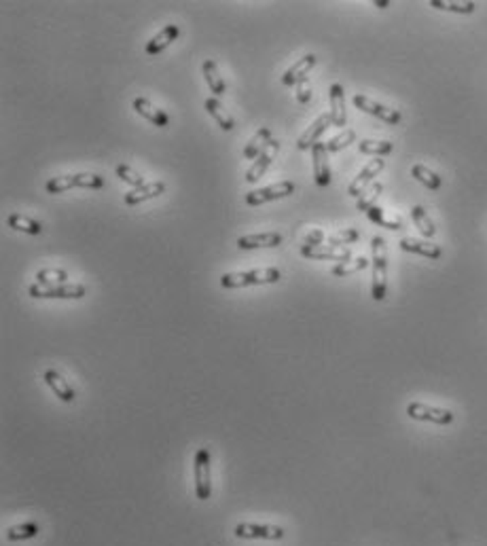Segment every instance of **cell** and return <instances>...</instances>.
<instances>
[{
    "label": "cell",
    "mask_w": 487,
    "mask_h": 546,
    "mask_svg": "<svg viewBox=\"0 0 487 546\" xmlns=\"http://www.w3.org/2000/svg\"><path fill=\"white\" fill-rule=\"evenodd\" d=\"M371 252H373V284H371V297L373 301H384L388 291V250L386 240L375 235L371 240Z\"/></svg>",
    "instance_id": "1"
},
{
    "label": "cell",
    "mask_w": 487,
    "mask_h": 546,
    "mask_svg": "<svg viewBox=\"0 0 487 546\" xmlns=\"http://www.w3.org/2000/svg\"><path fill=\"white\" fill-rule=\"evenodd\" d=\"M282 273L276 267L267 269H250V271H236V273H225L220 277V286L227 291L234 288H246V286H263V284H276L280 282Z\"/></svg>",
    "instance_id": "2"
},
{
    "label": "cell",
    "mask_w": 487,
    "mask_h": 546,
    "mask_svg": "<svg viewBox=\"0 0 487 546\" xmlns=\"http://www.w3.org/2000/svg\"><path fill=\"white\" fill-rule=\"evenodd\" d=\"M193 479H195V498L210 500L212 498V474H210V451L208 447H199L193 457Z\"/></svg>",
    "instance_id": "3"
},
{
    "label": "cell",
    "mask_w": 487,
    "mask_h": 546,
    "mask_svg": "<svg viewBox=\"0 0 487 546\" xmlns=\"http://www.w3.org/2000/svg\"><path fill=\"white\" fill-rule=\"evenodd\" d=\"M104 176L100 174H68L57 176L47 182V193H66L68 189H102Z\"/></svg>",
    "instance_id": "4"
},
{
    "label": "cell",
    "mask_w": 487,
    "mask_h": 546,
    "mask_svg": "<svg viewBox=\"0 0 487 546\" xmlns=\"http://www.w3.org/2000/svg\"><path fill=\"white\" fill-rule=\"evenodd\" d=\"M28 293H30L32 299H83L87 295V288L83 284H60V286L32 284Z\"/></svg>",
    "instance_id": "5"
},
{
    "label": "cell",
    "mask_w": 487,
    "mask_h": 546,
    "mask_svg": "<svg viewBox=\"0 0 487 546\" xmlns=\"http://www.w3.org/2000/svg\"><path fill=\"white\" fill-rule=\"evenodd\" d=\"M293 193H295V185L291 180H282V182H276V185H269V187L246 193V204L248 206H261V204H267V201L291 197Z\"/></svg>",
    "instance_id": "6"
},
{
    "label": "cell",
    "mask_w": 487,
    "mask_h": 546,
    "mask_svg": "<svg viewBox=\"0 0 487 546\" xmlns=\"http://www.w3.org/2000/svg\"><path fill=\"white\" fill-rule=\"evenodd\" d=\"M407 415L417 421H431L437 426H449L453 421V413L449 409H439L424 405V402H409L407 405Z\"/></svg>",
    "instance_id": "7"
},
{
    "label": "cell",
    "mask_w": 487,
    "mask_h": 546,
    "mask_svg": "<svg viewBox=\"0 0 487 546\" xmlns=\"http://www.w3.org/2000/svg\"><path fill=\"white\" fill-rule=\"evenodd\" d=\"M354 106L360 108L366 114H373V117H377V119H382V121H386L390 125H396V123H400V119H403L396 108H388V106H384V104H380L375 100H371L366 96H360V94L354 96Z\"/></svg>",
    "instance_id": "8"
},
{
    "label": "cell",
    "mask_w": 487,
    "mask_h": 546,
    "mask_svg": "<svg viewBox=\"0 0 487 546\" xmlns=\"http://www.w3.org/2000/svg\"><path fill=\"white\" fill-rule=\"evenodd\" d=\"M234 534L244 540H282L284 529L280 525H256V523H238Z\"/></svg>",
    "instance_id": "9"
},
{
    "label": "cell",
    "mask_w": 487,
    "mask_h": 546,
    "mask_svg": "<svg viewBox=\"0 0 487 546\" xmlns=\"http://www.w3.org/2000/svg\"><path fill=\"white\" fill-rule=\"evenodd\" d=\"M384 165H386V161L382 159V157H375L373 161H369L360 171H358V176L350 182V187H348V193L352 195V197H360L369 187H371V182L375 180V176L380 174V171L384 169Z\"/></svg>",
    "instance_id": "10"
},
{
    "label": "cell",
    "mask_w": 487,
    "mask_h": 546,
    "mask_svg": "<svg viewBox=\"0 0 487 546\" xmlns=\"http://www.w3.org/2000/svg\"><path fill=\"white\" fill-rule=\"evenodd\" d=\"M301 256L309 261H352V252L348 248H333V246H301Z\"/></svg>",
    "instance_id": "11"
},
{
    "label": "cell",
    "mask_w": 487,
    "mask_h": 546,
    "mask_svg": "<svg viewBox=\"0 0 487 546\" xmlns=\"http://www.w3.org/2000/svg\"><path fill=\"white\" fill-rule=\"evenodd\" d=\"M278 151H280V142H278V140H271L269 145H267V149H265L259 157H256V161L252 163V167L246 171V182L254 185L259 178H263V176H265V171L269 169V165L273 163Z\"/></svg>",
    "instance_id": "12"
},
{
    "label": "cell",
    "mask_w": 487,
    "mask_h": 546,
    "mask_svg": "<svg viewBox=\"0 0 487 546\" xmlns=\"http://www.w3.org/2000/svg\"><path fill=\"white\" fill-rule=\"evenodd\" d=\"M311 163H313V178H316L318 187H329L331 185V165H329V151L327 145L318 142L311 149Z\"/></svg>",
    "instance_id": "13"
},
{
    "label": "cell",
    "mask_w": 487,
    "mask_h": 546,
    "mask_svg": "<svg viewBox=\"0 0 487 546\" xmlns=\"http://www.w3.org/2000/svg\"><path fill=\"white\" fill-rule=\"evenodd\" d=\"M329 102H331V121L335 127H343L348 121V114H346V92L339 83H333L331 90H329Z\"/></svg>",
    "instance_id": "14"
},
{
    "label": "cell",
    "mask_w": 487,
    "mask_h": 546,
    "mask_svg": "<svg viewBox=\"0 0 487 546\" xmlns=\"http://www.w3.org/2000/svg\"><path fill=\"white\" fill-rule=\"evenodd\" d=\"M313 66H316V55H313V53L303 55L299 62H295L289 70L284 72L282 83L286 85V87H291V85H299V83L307 81V74L311 72Z\"/></svg>",
    "instance_id": "15"
},
{
    "label": "cell",
    "mask_w": 487,
    "mask_h": 546,
    "mask_svg": "<svg viewBox=\"0 0 487 546\" xmlns=\"http://www.w3.org/2000/svg\"><path fill=\"white\" fill-rule=\"evenodd\" d=\"M333 125V121H331V114L327 112V114H320V117L313 121L309 127H307V132L299 138V142H297V147L301 149V151H307V149H313L318 145V140H320V136L329 129Z\"/></svg>",
    "instance_id": "16"
},
{
    "label": "cell",
    "mask_w": 487,
    "mask_h": 546,
    "mask_svg": "<svg viewBox=\"0 0 487 546\" xmlns=\"http://www.w3.org/2000/svg\"><path fill=\"white\" fill-rule=\"evenodd\" d=\"M132 106H134V110L140 114V117H145L155 127H167L169 125V117H167V114L161 108L153 106L147 98H136L132 102Z\"/></svg>",
    "instance_id": "17"
},
{
    "label": "cell",
    "mask_w": 487,
    "mask_h": 546,
    "mask_svg": "<svg viewBox=\"0 0 487 546\" xmlns=\"http://www.w3.org/2000/svg\"><path fill=\"white\" fill-rule=\"evenodd\" d=\"M282 244V233L269 231V233H254L244 235L238 240L240 250H256V248H278Z\"/></svg>",
    "instance_id": "18"
},
{
    "label": "cell",
    "mask_w": 487,
    "mask_h": 546,
    "mask_svg": "<svg viewBox=\"0 0 487 546\" xmlns=\"http://www.w3.org/2000/svg\"><path fill=\"white\" fill-rule=\"evenodd\" d=\"M45 384L51 388V392H53L57 398H60L62 402H74V398H76L74 390L70 388V384H68L57 370L49 368V370L45 372Z\"/></svg>",
    "instance_id": "19"
},
{
    "label": "cell",
    "mask_w": 487,
    "mask_h": 546,
    "mask_svg": "<svg viewBox=\"0 0 487 546\" xmlns=\"http://www.w3.org/2000/svg\"><path fill=\"white\" fill-rule=\"evenodd\" d=\"M178 34H180L178 25H174V23L165 25L161 32H157V34L147 43V53H149V55H159L161 51H165L172 43H174V41L178 39Z\"/></svg>",
    "instance_id": "20"
},
{
    "label": "cell",
    "mask_w": 487,
    "mask_h": 546,
    "mask_svg": "<svg viewBox=\"0 0 487 546\" xmlns=\"http://www.w3.org/2000/svg\"><path fill=\"white\" fill-rule=\"evenodd\" d=\"M163 191H165V185H163L161 180L149 182V185H145V187L134 189L132 193H127V195H125V204H127V206H140V204H145V201H149V199L159 197Z\"/></svg>",
    "instance_id": "21"
},
{
    "label": "cell",
    "mask_w": 487,
    "mask_h": 546,
    "mask_svg": "<svg viewBox=\"0 0 487 546\" xmlns=\"http://www.w3.org/2000/svg\"><path fill=\"white\" fill-rule=\"evenodd\" d=\"M400 250L413 252V254H419V256H426V258H441L443 256V250L437 244L413 240V238H403V240H400Z\"/></svg>",
    "instance_id": "22"
},
{
    "label": "cell",
    "mask_w": 487,
    "mask_h": 546,
    "mask_svg": "<svg viewBox=\"0 0 487 546\" xmlns=\"http://www.w3.org/2000/svg\"><path fill=\"white\" fill-rule=\"evenodd\" d=\"M271 140H273L271 129H269V127H261L259 132H256V134L250 138L248 145L244 147V159H256V157H259V155L267 149V145H269Z\"/></svg>",
    "instance_id": "23"
},
{
    "label": "cell",
    "mask_w": 487,
    "mask_h": 546,
    "mask_svg": "<svg viewBox=\"0 0 487 546\" xmlns=\"http://www.w3.org/2000/svg\"><path fill=\"white\" fill-rule=\"evenodd\" d=\"M202 72H204L206 85H208L210 92H212L216 98H218V96H222V94L227 92L225 78H222V74H220V70H218V66H216V62H214V60H206V62L202 64Z\"/></svg>",
    "instance_id": "24"
},
{
    "label": "cell",
    "mask_w": 487,
    "mask_h": 546,
    "mask_svg": "<svg viewBox=\"0 0 487 546\" xmlns=\"http://www.w3.org/2000/svg\"><path fill=\"white\" fill-rule=\"evenodd\" d=\"M204 108L208 110V114H210V117L218 123V127H220L222 132H231V129H234V125H236V123H234V117L222 108V104H220L216 98H208L206 104H204Z\"/></svg>",
    "instance_id": "25"
},
{
    "label": "cell",
    "mask_w": 487,
    "mask_h": 546,
    "mask_svg": "<svg viewBox=\"0 0 487 546\" xmlns=\"http://www.w3.org/2000/svg\"><path fill=\"white\" fill-rule=\"evenodd\" d=\"M411 176L417 180V182H422L426 189H431V191H439L441 187H443V180H441V176L439 174H435L433 169H428L426 165H422V163H415L413 167H411Z\"/></svg>",
    "instance_id": "26"
},
{
    "label": "cell",
    "mask_w": 487,
    "mask_h": 546,
    "mask_svg": "<svg viewBox=\"0 0 487 546\" xmlns=\"http://www.w3.org/2000/svg\"><path fill=\"white\" fill-rule=\"evenodd\" d=\"M7 224L15 231H21V233H28V235H39L43 231V224L39 220H32L23 214H9L7 218Z\"/></svg>",
    "instance_id": "27"
},
{
    "label": "cell",
    "mask_w": 487,
    "mask_h": 546,
    "mask_svg": "<svg viewBox=\"0 0 487 546\" xmlns=\"http://www.w3.org/2000/svg\"><path fill=\"white\" fill-rule=\"evenodd\" d=\"M366 216H369L371 222H375V224H380L384 229H390V231H398V229H403V220H400L398 216H388V212L384 208H380V206L371 208L366 212Z\"/></svg>",
    "instance_id": "28"
},
{
    "label": "cell",
    "mask_w": 487,
    "mask_h": 546,
    "mask_svg": "<svg viewBox=\"0 0 487 546\" xmlns=\"http://www.w3.org/2000/svg\"><path fill=\"white\" fill-rule=\"evenodd\" d=\"M41 534V525L34 523V521H25V523H19V525H13L9 532H7V540L9 542H23V540H32Z\"/></svg>",
    "instance_id": "29"
},
{
    "label": "cell",
    "mask_w": 487,
    "mask_h": 546,
    "mask_svg": "<svg viewBox=\"0 0 487 546\" xmlns=\"http://www.w3.org/2000/svg\"><path fill=\"white\" fill-rule=\"evenodd\" d=\"M358 151L362 155H373V157H386L394 151V145L388 140H362L358 142Z\"/></svg>",
    "instance_id": "30"
},
{
    "label": "cell",
    "mask_w": 487,
    "mask_h": 546,
    "mask_svg": "<svg viewBox=\"0 0 487 546\" xmlns=\"http://www.w3.org/2000/svg\"><path fill=\"white\" fill-rule=\"evenodd\" d=\"M411 218H413L415 227L419 229V233H422L424 238H433V235L437 233L435 222L431 220V216H428V212H426L422 206H413V208H411Z\"/></svg>",
    "instance_id": "31"
},
{
    "label": "cell",
    "mask_w": 487,
    "mask_h": 546,
    "mask_svg": "<svg viewBox=\"0 0 487 546\" xmlns=\"http://www.w3.org/2000/svg\"><path fill=\"white\" fill-rule=\"evenodd\" d=\"M369 267V258L364 256H358V258H352V261H346V263H339L331 269L333 275L337 277H346V275H352V273H358V271H364Z\"/></svg>",
    "instance_id": "32"
},
{
    "label": "cell",
    "mask_w": 487,
    "mask_h": 546,
    "mask_svg": "<svg viewBox=\"0 0 487 546\" xmlns=\"http://www.w3.org/2000/svg\"><path fill=\"white\" fill-rule=\"evenodd\" d=\"M382 191H384V185L382 182H373L371 185L360 197H358V204H356V208L360 210V212H369L371 208H375V201L380 199V195H382Z\"/></svg>",
    "instance_id": "33"
},
{
    "label": "cell",
    "mask_w": 487,
    "mask_h": 546,
    "mask_svg": "<svg viewBox=\"0 0 487 546\" xmlns=\"http://www.w3.org/2000/svg\"><path fill=\"white\" fill-rule=\"evenodd\" d=\"M37 284L41 286H60L68 284V273L64 269H41L37 273Z\"/></svg>",
    "instance_id": "34"
},
{
    "label": "cell",
    "mask_w": 487,
    "mask_h": 546,
    "mask_svg": "<svg viewBox=\"0 0 487 546\" xmlns=\"http://www.w3.org/2000/svg\"><path fill=\"white\" fill-rule=\"evenodd\" d=\"M431 7L439 9V11H451V13H460V15H468L477 9L475 3H447V0H431Z\"/></svg>",
    "instance_id": "35"
},
{
    "label": "cell",
    "mask_w": 487,
    "mask_h": 546,
    "mask_svg": "<svg viewBox=\"0 0 487 546\" xmlns=\"http://www.w3.org/2000/svg\"><path fill=\"white\" fill-rule=\"evenodd\" d=\"M352 142H356V132L354 129H346V132H341L339 136H335V138H331L327 142V151L329 153H337L341 149H348Z\"/></svg>",
    "instance_id": "36"
},
{
    "label": "cell",
    "mask_w": 487,
    "mask_h": 546,
    "mask_svg": "<svg viewBox=\"0 0 487 546\" xmlns=\"http://www.w3.org/2000/svg\"><path fill=\"white\" fill-rule=\"evenodd\" d=\"M358 238H360L358 229H343V231H337V233L329 235V246L341 248L343 244H354V242H358Z\"/></svg>",
    "instance_id": "37"
},
{
    "label": "cell",
    "mask_w": 487,
    "mask_h": 546,
    "mask_svg": "<svg viewBox=\"0 0 487 546\" xmlns=\"http://www.w3.org/2000/svg\"><path fill=\"white\" fill-rule=\"evenodd\" d=\"M117 176L123 180V182H127V185H132V187H136V189H140V187H145L147 182H145V178H142L138 171H134L129 165H117Z\"/></svg>",
    "instance_id": "38"
},
{
    "label": "cell",
    "mask_w": 487,
    "mask_h": 546,
    "mask_svg": "<svg viewBox=\"0 0 487 546\" xmlns=\"http://www.w3.org/2000/svg\"><path fill=\"white\" fill-rule=\"evenodd\" d=\"M324 242V231L322 229H311L305 235V246H322Z\"/></svg>",
    "instance_id": "39"
},
{
    "label": "cell",
    "mask_w": 487,
    "mask_h": 546,
    "mask_svg": "<svg viewBox=\"0 0 487 546\" xmlns=\"http://www.w3.org/2000/svg\"><path fill=\"white\" fill-rule=\"evenodd\" d=\"M297 102L299 104H307L309 100H311V90H309V83L307 81H303V83H299L297 85Z\"/></svg>",
    "instance_id": "40"
},
{
    "label": "cell",
    "mask_w": 487,
    "mask_h": 546,
    "mask_svg": "<svg viewBox=\"0 0 487 546\" xmlns=\"http://www.w3.org/2000/svg\"><path fill=\"white\" fill-rule=\"evenodd\" d=\"M388 5H390V3H380V0H377V3H375V7H380V9H386Z\"/></svg>",
    "instance_id": "41"
}]
</instances>
